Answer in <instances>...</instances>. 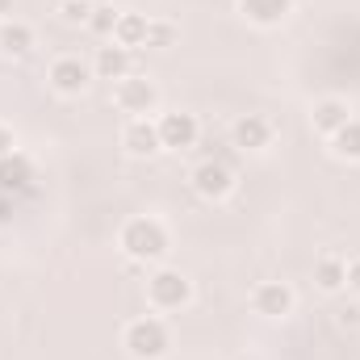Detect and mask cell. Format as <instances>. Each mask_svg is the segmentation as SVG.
<instances>
[{
	"label": "cell",
	"instance_id": "20",
	"mask_svg": "<svg viewBox=\"0 0 360 360\" xmlns=\"http://www.w3.org/2000/svg\"><path fill=\"white\" fill-rule=\"evenodd\" d=\"M117 17H122V13H117L113 4H96L84 30H89V34H96V38H105V42H109V38H113V30H117Z\"/></svg>",
	"mask_w": 360,
	"mask_h": 360
},
{
	"label": "cell",
	"instance_id": "4",
	"mask_svg": "<svg viewBox=\"0 0 360 360\" xmlns=\"http://www.w3.org/2000/svg\"><path fill=\"white\" fill-rule=\"evenodd\" d=\"M113 105L126 117H155L160 113V89L151 76H126L113 84Z\"/></svg>",
	"mask_w": 360,
	"mask_h": 360
},
{
	"label": "cell",
	"instance_id": "19",
	"mask_svg": "<svg viewBox=\"0 0 360 360\" xmlns=\"http://www.w3.org/2000/svg\"><path fill=\"white\" fill-rule=\"evenodd\" d=\"M176 38H180L176 21L151 17V25H147V51H168V46H176Z\"/></svg>",
	"mask_w": 360,
	"mask_h": 360
},
{
	"label": "cell",
	"instance_id": "2",
	"mask_svg": "<svg viewBox=\"0 0 360 360\" xmlns=\"http://www.w3.org/2000/svg\"><path fill=\"white\" fill-rule=\"evenodd\" d=\"M122 348L130 360H164L172 352V327L160 319V314H143V319H130L122 327Z\"/></svg>",
	"mask_w": 360,
	"mask_h": 360
},
{
	"label": "cell",
	"instance_id": "24",
	"mask_svg": "<svg viewBox=\"0 0 360 360\" xmlns=\"http://www.w3.org/2000/svg\"><path fill=\"white\" fill-rule=\"evenodd\" d=\"M340 323L344 327H360V306H344L340 310Z\"/></svg>",
	"mask_w": 360,
	"mask_h": 360
},
{
	"label": "cell",
	"instance_id": "12",
	"mask_svg": "<svg viewBox=\"0 0 360 360\" xmlns=\"http://www.w3.org/2000/svg\"><path fill=\"white\" fill-rule=\"evenodd\" d=\"M34 180H38V168H34V160H30L21 147H17V151H8V155L0 160V193H4V197L25 193Z\"/></svg>",
	"mask_w": 360,
	"mask_h": 360
},
{
	"label": "cell",
	"instance_id": "6",
	"mask_svg": "<svg viewBox=\"0 0 360 360\" xmlns=\"http://www.w3.org/2000/svg\"><path fill=\"white\" fill-rule=\"evenodd\" d=\"M252 310L269 323H285L293 310H297V293L289 281H260L252 289Z\"/></svg>",
	"mask_w": 360,
	"mask_h": 360
},
{
	"label": "cell",
	"instance_id": "17",
	"mask_svg": "<svg viewBox=\"0 0 360 360\" xmlns=\"http://www.w3.org/2000/svg\"><path fill=\"white\" fill-rule=\"evenodd\" d=\"M147 25H151L147 13H122L109 42H117V46H126V51H139V46H147Z\"/></svg>",
	"mask_w": 360,
	"mask_h": 360
},
{
	"label": "cell",
	"instance_id": "25",
	"mask_svg": "<svg viewBox=\"0 0 360 360\" xmlns=\"http://www.w3.org/2000/svg\"><path fill=\"white\" fill-rule=\"evenodd\" d=\"M8 210H13V197H4V193H0V222H8V218H13Z\"/></svg>",
	"mask_w": 360,
	"mask_h": 360
},
{
	"label": "cell",
	"instance_id": "1",
	"mask_svg": "<svg viewBox=\"0 0 360 360\" xmlns=\"http://www.w3.org/2000/svg\"><path fill=\"white\" fill-rule=\"evenodd\" d=\"M117 248H122V256L126 260H134V264H164L168 260V252H172V235H168V226L160 222V218H151V214H139V218H126L122 222V231H117Z\"/></svg>",
	"mask_w": 360,
	"mask_h": 360
},
{
	"label": "cell",
	"instance_id": "10",
	"mask_svg": "<svg viewBox=\"0 0 360 360\" xmlns=\"http://www.w3.org/2000/svg\"><path fill=\"white\" fill-rule=\"evenodd\" d=\"M272 134H276V126H272L264 113H243V117L231 126V143H235L239 151H252V155L269 151V147H272Z\"/></svg>",
	"mask_w": 360,
	"mask_h": 360
},
{
	"label": "cell",
	"instance_id": "3",
	"mask_svg": "<svg viewBox=\"0 0 360 360\" xmlns=\"http://www.w3.org/2000/svg\"><path fill=\"white\" fill-rule=\"evenodd\" d=\"M147 306L155 314H176L184 306H193V281L188 272L172 269V264H155L147 276Z\"/></svg>",
	"mask_w": 360,
	"mask_h": 360
},
{
	"label": "cell",
	"instance_id": "7",
	"mask_svg": "<svg viewBox=\"0 0 360 360\" xmlns=\"http://www.w3.org/2000/svg\"><path fill=\"white\" fill-rule=\"evenodd\" d=\"M92 80H96L92 76V63L76 59V55H59L46 68V84H51V92H59V96H84Z\"/></svg>",
	"mask_w": 360,
	"mask_h": 360
},
{
	"label": "cell",
	"instance_id": "9",
	"mask_svg": "<svg viewBox=\"0 0 360 360\" xmlns=\"http://www.w3.org/2000/svg\"><path fill=\"white\" fill-rule=\"evenodd\" d=\"M188 180H193V193H197L201 201H214V205L235 193V172H231L222 160H201Z\"/></svg>",
	"mask_w": 360,
	"mask_h": 360
},
{
	"label": "cell",
	"instance_id": "23",
	"mask_svg": "<svg viewBox=\"0 0 360 360\" xmlns=\"http://www.w3.org/2000/svg\"><path fill=\"white\" fill-rule=\"evenodd\" d=\"M348 293H356L360 297V256L356 260H348Z\"/></svg>",
	"mask_w": 360,
	"mask_h": 360
},
{
	"label": "cell",
	"instance_id": "16",
	"mask_svg": "<svg viewBox=\"0 0 360 360\" xmlns=\"http://www.w3.org/2000/svg\"><path fill=\"white\" fill-rule=\"evenodd\" d=\"M314 289L319 293H344L348 289V260L335 256V252L319 256L314 260Z\"/></svg>",
	"mask_w": 360,
	"mask_h": 360
},
{
	"label": "cell",
	"instance_id": "13",
	"mask_svg": "<svg viewBox=\"0 0 360 360\" xmlns=\"http://www.w3.org/2000/svg\"><path fill=\"white\" fill-rule=\"evenodd\" d=\"M352 117H356V113H352V105H348L344 96H323V101H314V109H310V126H314V134H323V139H331L335 130H344Z\"/></svg>",
	"mask_w": 360,
	"mask_h": 360
},
{
	"label": "cell",
	"instance_id": "22",
	"mask_svg": "<svg viewBox=\"0 0 360 360\" xmlns=\"http://www.w3.org/2000/svg\"><path fill=\"white\" fill-rule=\"evenodd\" d=\"M8 151H17V134H13V126L0 122V160H4Z\"/></svg>",
	"mask_w": 360,
	"mask_h": 360
},
{
	"label": "cell",
	"instance_id": "18",
	"mask_svg": "<svg viewBox=\"0 0 360 360\" xmlns=\"http://www.w3.org/2000/svg\"><path fill=\"white\" fill-rule=\"evenodd\" d=\"M327 143H331L335 160H344V164H360V117H352L344 130H335Z\"/></svg>",
	"mask_w": 360,
	"mask_h": 360
},
{
	"label": "cell",
	"instance_id": "21",
	"mask_svg": "<svg viewBox=\"0 0 360 360\" xmlns=\"http://www.w3.org/2000/svg\"><path fill=\"white\" fill-rule=\"evenodd\" d=\"M92 8H96V0H59V17L68 25H89Z\"/></svg>",
	"mask_w": 360,
	"mask_h": 360
},
{
	"label": "cell",
	"instance_id": "26",
	"mask_svg": "<svg viewBox=\"0 0 360 360\" xmlns=\"http://www.w3.org/2000/svg\"><path fill=\"white\" fill-rule=\"evenodd\" d=\"M8 8H13V0H0V17H4V13H8Z\"/></svg>",
	"mask_w": 360,
	"mask_h": 360
},
{
	"label": "cell",
	"instance_id": "14",
	"mask_svg": "<svg viewBox=\"0 0 360 360\" xmlns=\"http://www.w3.org/2000/svg\"><path fill=\"white\" fill-rule=\"evenodd\" d=\"M239 13L256 30H276L293 17V0H239Z\"/></svg>",
	"mask_w": 360,
	"mask_h": 360
},
{
	"label": "cell",
	"instance_id": "15",
	"mask_svg": "<svg viewBox=\"0 0 360 360\" xmlns=\"http://www.w3.org/2000/svg\"><path fill=\"white\" fill-rule=\"evenodd\" d=\"M34 46H38V34H34V25H25V21H0V55L4 59H30L34 55Z\"/></svg>",
	"mask_w": 360,
	"mask_h": 360
},
{
	"label": "cell",
	"instance_id": "11",
	"mask_svg": "<svg viewBox=\"0 0 360 360\" xmlns=\"http://www.w3.org/2000/svg\"><path fill=\"white\" fill-rule=\"evenodd\" d=\"M92 76H96V80H109V84H117V80L134 76V51H126V46H117V42H105V46H96Z\"/></svg>",
	"mask_w": 360,
	"mask_h": 360
},
{
	"label": "cell",
	"instance_id": "5",
	"mask_svg": "<svg viewBox=\"0 0 360 360\" xmlns=\"http://www.w3.org/2000/svg\"><path fill=\"white\" fill-rule=\"evenodd\" d=\"M155 126H160V143H164V151H193L197 139H201V122H197V113H188V109L155 113Z\"/></svg>",
	"mask_w": 360,
	"mask_h": 360
},
{
	"label": "cell",
	"instance_id": "8",
	"mask_svg": "<svg viewBox=\"0 0 360 360\" xmlns=\"http://www.w3.org/2000/svg\"><path fill=\"white\" fill-rule=\"evenodd\" d=\"M117 143H122V151H126L130 160H155V155L164 151L155 117H126V126H122Z\"/></svg>",
	"mask_w": 360,
	"mask_h": 360
}]
</instances>
